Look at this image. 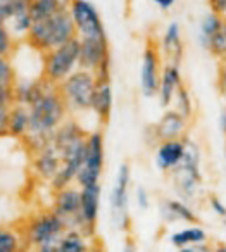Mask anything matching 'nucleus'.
<instances>
[{
	"instance_id": "obj_25",
	"label": "nucleus",
	"mask_w": 226,
	"mask_h": 252,
	"mask_svg": "<svg viewBox=\"0 0 226 252\" xmlns=\"http://www.w3.org/2000/svg\"><path fill=\"white\" fill-rule=\"evenodd\" d=\"M171 240L178 247H188V245L202 244L205 240V233L202 228H188V230H181L176 235H173Z\"/></svg>"
},
{
	"instance_id": "obj_20",
	"label": "nucleus",
	"mask_w": 226,
	"mask_h": 252,
	"mask_svg": "<svg viewBox=\"0 0 226 252\" xmlns=\"http://www.w3.org/2000/svg\"><path fill=\"white\" fill-rule=\"evenodd\" d=\"M90 244V238L81 233L80 230L67 228L61 237V240L57 242L56 252H88Z\"/></svg>"
},
{
	"instance_id": "obj_32",
	"label": "nucleus",
	"mask_w": 226,
	"mask_h": 252,
	"mask_svg": "<svg viewBox=\"0 0 226 252\" xmlns=\"http://www.w3.org/2000/svg\"><path fill=\"white\" fill-rule=\"evenodd\" d=\"M174 100H178V114L183 119H188L192 116V104H190V97H188V92L185 90V87L181 85L178 88L176 95H174Z\"/></svg>"
},
{
	"instance_id": "obj_29",
	"label": "nucleus",
	"mask_w": 226,
	"mask_h": 252,
	"mask_svg": "<svg viewBox=\"0 0 226 252\" xmlns=\"http://www.w3.org/2000/svg\"><path fill=\"white\" fill-rule=\"evenodd\" d=\"M223 21H225V19H221L219 16H216V14H209L207 18L202 21L200 32H202V38H204V43H207L209 40H211L212 36L218 33V30L221 28Z\"/></svg>"
},
{
	"instance_id": "obj_23",
	"label": "nucleus",
	"mask_w": 226,
	"mask_h": 252,
	"mask_svg": "<svg viewBox=\"0 0 226 252\" xmlns=\"http://www.w3.org/2000/svg\"><path fill=\"white\" fill-rule=\"evenodd\" d=\"M57 11H63V9H59L56 0H32V2H30L28 14L33 23H38V21L49 19L50 16H54Z\"/></svg>"
},
{
	"instance_id": "obj_24",
	"label": "nucleus",
	"mask_w": 226,
	"mask_h": 252,
	"mask_svg": "<svg viewBox=\"0 0 226 252\" xmlns=\"http://www.w3.org/2000/svg\"><path fill=\"white\" fill-rule=\"evenodd\" d=\"M12 88L0 90V137L7 135L9 116H11V109L14 105V92H12Z\"/></svg>"
},
{
	"instance_id": "obj_35",
	"label": "nucleus",
	"mask_w": 226,
	"mask_h": 252,
	"mask_svg": "<svg viewBox=\"0 0 226 252\" xmlns=\"http://www.w3.org/2000/svg\"><path fill=\"white\" fill-rule=\"evenodd\" d=\"M136 197H138V206L142 207V209L149 207V195H147L145 190H143V189H138V190H136Z\"/></svg>"
},
{
	"instance_id": "obj_27",
	"label": "nucleus",
	"mask_w": 226,
	"mask_h": 252,
	"mask_svg": "<svg viewBox=\"0 0 226 252\" xmlns=\"http://www.w3.org/2000/svg\"><path fill=\"white\" fill-rule=\"evenodd\" d=\"M166 216L169 220H185V221H190V223H197V218L192 214V211L188 209L187 206H183L181 202H174V200H169L166 202Z\"/></svg>"
},
{
	"instance_id": "obj_5",
	"label": "nucleus",
	"mask_w": 226,
	"mask_h": 252,
	"mask_svg": "<svg viewBox=\"0 0 226 252\" xmlns=\"http://www.w3.org/2000/svg\"><path fill=\"white\" fill-rule=\"evenodd\" d=\"M95 81H97V78H95V74L92 71L76 69L63 83L57 85V92L63 97L67 112L90 111Z\"/></svg>"
},
{
	"instance_id": "obj_21",
	"label": "nucleus",
	"mask_w": 226,
	"mask_h": 252,
	"mask_svg": "<svg viewBox=\"0 0 226 252\" xmlns=\"http://www.w3.org/2000/svg\"><path fill=\"white\" fill-rule=\"evenodd\" d=\"M28 131H30V112H28V107L14 104V105H12V109H11V116H9L7 135L23 140V138L28 135Z\"/></svg>"
},
{
	"instance_id": "obj_8",
	"label": "nucleus",
	"mask_w": 226,
	"mask_h": 252,
	"mask_svg": "<svg viewBox=\"0 0 226 252\" xmlns=\"http://www.w3.org/2000/svg\"><path fill=\"white\" fill-rule=\"evenodd\" d=\"M50 211L64 221L66 228L80 230L83 233V223L80 216V187L71 185L52 192Z\"/></svg>"
},
{
	"instance_id": "obj_26",
	"label": "nucleus",
	"mask_w": 226,
	"mask_h": 252,
	"mask_svg": "<svg viewBox=\"0 0 226 252\" xmlns=\"http://www.w3.org/2000/svg\"><path fill=\"white\" fill-rule=\"evenodd\" d=\"M205 47H207L216 57L226 59V19L223 21V25H221V28L218 30V33L205 43Z\"/></svg>"
},
{
	"instance_id": "obj_15",
	"label": "nucleus",
	"mask_w": 226,
	"mask_h": 252,
	"mask_svg": "<svg viewBox=\"0 0 226 252\" xmlns=\"http://www.w3.org/2000/svg\"><path fill=\"white\" fill-rule=\"evenodd\" d=\"M92 111L98 116L102 123H105L111 116L112 109V88L111 78H97L95 81V90L92 95Z\"/></svg>"
},
{
	"instance_id": "obj_34",
	"label": "nucleus",
	"mask_w": 226,
	"mask_h": 252,
	"mask_svg": "<svg viewBox=\"0 0 226 252\" xmlns=\"http://www.w3.org/2000/svg\"><path fill=\"white\" fill-rule=\"evenodd\" d=\"M209 5H211L212 14L226 19V0H209Z\"/></svg>"
},
{
	"instance_id": "obj_3",
	"label": "nucleus",
	"mask_w": 226,
	"mask_h": 252,
	"mask_svg": "<svg viewBox=\"0 0 226 252\" xmlns=\"http://www.w3.org/2000/svg\"><path fill=\"white\" fill-rule=\"evenodd\" d=\"M26 38L33 49L40 50L42 54L50 52L69 40L76 38V30H74L69 11H57L45 21L32 23Z\"/></svg>"
},
{
	"instance_id": "obj_42",
	"label": "nucleus",
	"mask_w": 226,
	"mask_h": 252,
	"mask_svg": "<svg viewBox=\"0 0 226 252\" xmlns=\"http://www.w3.org/2000/svg\"><path fill=\"white\" fill-rule=\"evenodd\" d=\"M223 131L226 133V109H225V112H223Z\"/></svg>"
},
{
	"instance_id": "obj_38",
	"label": "nucleus",
	"mask_w": 226,
	"mask_h": 252,
	"mask_svg": "<svg viewBox=\"0 0 226 252\" xmlns=\"http://www.w3.org/2000/svg\"><path fill=\"white\" fill-rule=\"evenodd\" d=\"M88 252H105V249H104V245H102L98 240H92V244H90V249H88Z\"/></svg>"
},
{
	"instance_id": "obj_10",
	"label": "nucleus",
	"mask_w": 226,
	"mask_h": 252,
	"mask_svg": "<svg viewBox=\"0 0 226 252\" xmlns=\"http://www.w3.org/2000/svg\"><path fill=\"white\" fill-rule=\"evenodd\" d=\"M109 67V47L107 38L80 40V57H78V69L97 73Z\"/></svg>"
},
{
	"instance_id": "obj_19",
	"label": "nucleus",
	"mask_w": 226,
	"mask_h": 252,
	"mask_svg": "<svg viewBox=\"0 0 226 252\" xmlns=\"http://www.w3.org/2000/svg\"><path fill=\"white\" fill-rule=\"evenodd\" d=\"M185 144L181 140H166L157 149V166L161 169H173L183 159Z\"/></svg>"
},
{
	"instance_id": "obj_45",
	"label": "nucleus",
	"mask_w": 226,
	"mask_h": 252,
	"mask_svg": "<svg viewBox=\"0 0 226 252\" xmlns=\"http://www.w3.org/2000/svg\"><path fill=\"white\" fill-rule=\"evenodd\" d=\"M0 26H4V21H2V19H0Z\"/></svg>"
},
{
	"instance_id": "obj_36",
	"label": "nucleus",
	"mask_w": 226,
	"mask_h": 252,
	"mask_svg": "<svg viewBox=\"0 0 226 252\" xmlns=\"http://www.w3.org/2000/svg\"><path fill=\"white\" fill-rule=\"evenodd\" d=\"M180 252H212L207 245H188V247H183Z\"/></svg>"
},
{
	"instance_id": "obj_1",
	"label": "nucleus",
	"mask_w": 226,
	"mask_h": 252,
	"mask_svg": "<svg viewBox=\"0 0 226 252\" xmlns=\"http://www.w3.org/2000/svg\"><path fill=\"white\" fill-rule=\"evenodd\" d=\"M30 112V131L23 142L30 154L43 149L52 138L54 131L66 121L67 107L57 87L50 85L45 94L28 109Z\"/></svg>"
},
{
	"instance_id": "obj_7",
	"label": "nucleus",
	"mask_w": 226,
	"mask_h": 252,
	"mask_svg": "<svg viewBox=\"0 0 226 252\" xmlns=\"http://www.w3.org/2000/svg\"><path fill=\"white\" fill-rule=\"evenodd\" d=\"M67 11H69L71 19H73L76 36L80 40L105 38L100 16L88 0H73Z\"/></svg>"
},
{
	"instance_id": "obj_43",
	"label": "nucleus",
	"mask_w": 226,
	"mask_h": 252,
	"mask_svg": "<svg viewBox=\"0 0 226 252\" xmlns=\"http://www.w3.org/2000/svg\"><path fill=\"white\" fill-rule=\"evenodd\" d=\"M216 252H226V247H221V249H218Z\"/></svg>"
},
{
	"instance_id": "obj_12",
	"label": "nucleus",
	"mask_w": 226,
	"mask_h": 252,
	"mask_svg": "<svg viewBox=\"0 0 226 252\" xmlns=\"http://www.w3.org/2000/svg\"><path fill=\"white\" fill-rule=\"evenodd\" d=\"M30 156H32V176L40 183L49 185L61 168V156L57 149L52 145V142H49L43 149Z\"/></svg>"
},
{
	"instance_id": "obj_6",
	"label": "nucleus",
	"mask_w": 226,
	"mask_h": 252,
	"mask_svg": "<svg viewBox=\"0 0 226 252\" xmlns=\"http://www.w3.org/2000/svg\"><path fill=\"white\" fill-rule=\"evenodd\" d=\"M104 137L100 131H92L87 137V144H85V156L83 162H81L80 169L76 175V187L83 189V187L97 185L100 183V176L104 171Z\"/></svg>"
},
{
	"instance_id": "obj_33",
	"label": "nucleus",
	"mask_w": 226,
	"mask_h": 252,
	"mask_svg": "<svg viewBox=\"0 0 226 252\" xmlns=\"http://www.w3.org/2000/svg\"><path fill=\"white\" fill-rule=\"evenodd\" d=\"M218 90L223 97H226V59L219 61L218 66Z\"/></svg>"
},
{
	"instance_id": "obj_28",
	"label": "nucleus",
	"mask_w": 226,
	"mask_h": 252,
	"mask_svg": "<svg viewBox=\"0 0 226 252\" xmlns=\"http://www.w3.org/2000/svg\"><path fill=\"white\" fill-rule=\"evenodd\" d=\"M18 80L14 66L11 64V59L7 57H0V90L5 88H12Z\"/></svg>"
},
{
	"instance_id": "obj_16",
	"label": "nucleus",
	"mask_w": 226,
	"mask_h": 252,
	"mask_svg": "<svg viewBox=\"0 0 226 252\" xmlns=\"http://www.w3.org/2000/svg\"><path fill=\"white\" fill-rule=\"evenodd\" d=\"M187 119H183L176 111H167L161 118V121L156 126V135L162 142L166 140H180V137L185 131Z\"/></svg>"
},
{
	"instance_id": "obj_11",
	"label": "nucleus",
	"mask_w": 226,
	"mask_h": 252,
	"mask_svg": "<svg viewBox=\"0 0 226 252\" xmlns=\"http://www.w3.org/2000/svg\"><path fill=\"white\" fill-rule=\"evenodd\" d=\"M100 183L80 189V216L83 223V235L88 238H94L95 235V224L100 211Z\"/></svg>"
},
{
	"instance_id": "obj_22",
	"label": "nucleus",
	"mask_w": 226,
	"mask_h": 252,
	"mask_svg": "<svg viewBox=\"0 0 226 252\" xmlns=\"http://www.w3.org/2000/svg\"><path fill=\"white\" fill-rule=\"evenodd\" d=\"M25 247V240L19 226H0V252H19Z\"/></svg>"
},
{
	"instance_id": "obj_30",
	"label": "nucleus",
	"mask_w": 226,
	"mask_h": 252,
	"mask_svg": "<svg viewBox=\"0 0 226 252\" xmlns=\"http://www.w3.org/2000/svg\"><path fill=\"white\" fill-rule=\"evenodd\" d=\"M16 50V43L12 35L9 33L7 26H0V57H7L11 59L12 52Z\"/></svg>"
},
{
	"instance_id": "obj_37",
	"label": "nucleus",
	"mask_w": 226,
	"mask_h": 252,
	"mask_svg": "<svg viewBox=\"0 0 226 252\" xmlns=\"http://www.w3.org/2000/svg\"><path fill=\"white\" fill-rule=\"evenodd\" d=\"M154 2H156V4L159 5L161 9H164V11H167V9L173 7L174 2H176V0H154Z\"/></svg>"
},
{
	"instance_id": "obj_18",
	"label": "nucleus",
	"mask_w": 226,
	"mask_h": 252,
	"mask_svg": "<svg viewBox=\"0 0 226 252\" xmlns=\"http://www.w3.org/2000/svg\"><path fill=\"white\" fill-rule=\"evenodd\" d=\"M162 54L169 61L171 66H180L181 54H183V43H181L180 25L171 23L162 36Z\"/></svg>"
},
{
	"instance_id": "obj_17",
	"label": "nucleus",
	"mask_w": 226,
	"mask_h": 252,
	"mask_svg": "<svg viewBox=\"0 0 226 252\" xmlns=\"http://www.w3.org/2000/svg\"><path fill=\"white\" fill-rule=\"evenodd\" d=\"M180 87H181L180 67L167 64V66L164 67L162 74H161L159 90H157L159 98H161V104H162L164 107H167V105L174 100V95H176V92Z\"/></svg>"
},
{
	"instance_id": "obj_14",
	"label": "nucleus",
	"mask_w": 226,
	"mask_h": 252,
	"mask_svg": "<svg viewBox=\"0 0 226 252\" xmlns=\"http://www.w3.org/2000/svg\"><path fill=\"white\" fill-rule=\"evenodd\" d=\"M50 87V83H47L42 76L38 80H16V85L12 88L14 92V104L25 105V107H32L43 94Z\"/></svg>"
},
{
	"instance_id": "obj_2",
	"label": "nucleus",
	"mask_w": 226,
	"mask_h": 252,
	"mask_svg": "<svg viewBox=\"0 0 226 252\" xmlns=\"http://www.w3.org/2000/svg\"><path fill=\"white\" fill-rule=\"evenodd\" d=\"M25 247L30 252L42 247H56L63 233L67 230L64 221L49 209L30 213L18 223Z\"/></svg>"
},
{
	"instance_id": "obj_44",
	"label": "nucleus",
	"mask_w": 226,
	"mask_h": 252,
	"mask_svg": "<svg viewBox=\"0 0 226 252\" xmlns=\"http://www.w3.org/2000/svg\"><path fill=\"white\" fill-rule=\"evenodd\" d=\"M19 252H30L28 249H23V251H19Z\"/></svg>"
},
{
	"instance_id": "obj_39",
	"label": "nucleus",
	"mask_w": 226,
	"mask_h": 252,
	"mask_svg": "<svg viewBox=\"0 0 226 252\" xmlns=\"http://www.w3.org/2000/svg\"><path fill=\"white\" fill-rule=\"evenodd\" d=\"M211 206L214 207V209H218V211H219V214H221V216H226V209L221 206V202H219V200L216 199V197H212V199H211Z\"/></svg>"
},
{
	"instance_id": "obj_41",
	"label": "nucleus",
	"mask_w": 226,
	"mask_h": 252,
	"mask_svg": "<svg viewBox=\"0 0 226 252\" xmlns=\"http://www.w3.org/2000/svg\"><path fill=\"white\" fill-rule=\"evenodd\" d=\"M125 252H136V247H135V244H133L131 240H126V244H125Z\"/></svg>"
},
{
	"instance_id": "obj_31",
	"label": "nucleus",
	"mask_w": 226,
	"mask_h": 252,
	"mask_svg": "<svg viewBox=\"0 0 226 252\" xmlns=\"http://www.w3.org/2000/svg\"><path fill=\"white\" fill-rule=\"evenodd\" d=\"M9 23L12 25V28H7L9 33H23V35H28L30 28H32V18H30L28 12H23V14H18L14 18L9 19Z\"/></svg>"
},
{
	"instance_id": "obj_40",
	"label": "nucleus",
	"mask_w": 226,
	"mask_h": 252,
	"mask_svg": "<svg viewBox=\"0 0 226 252\" xmlns=\"http://www.w3.org/2000/svg\"><path fill=\"white\" fill-rule=\"evenodd\" d=\"M56 2H57V5H59V9H63V11H67L73 0H56Z\"/></svg>"
},
{
	"instance_id": "obj_9",
	"label": "nucleus",
	"mask_w": 226,
	"mask_h": 252,
	"mask_svg": "<svg viewBox=\"0 0 226 252\" xmlns=\"http://www.w3.org/2000/svg\"><path fill=\"white\" fill-rule=\"evenodd\" d=\"M128 189H129V166L123 162L118 169L116 183L111 192V214L116 228L126 230L129 223L128 214Z\"/></svg>"
},
{
	"instance_id": "obj_13",
	"label": "nucleus",
	"mask_w": 226,
	"mask_h": 252,
	"mask_svg": "<svg viewBox=\"0 0 226 252\" xmlns=\"http://www.w3.org/2000/svg\"><path fill=\"white\" fill-rule=\"evenodd\" d=\"M159 50L152 42L143 50L142 71H140V81H142V92L147 97H154L159 90Z\"/></svg>"
},
{
	"instance_id": "obj_4",
	"label": "nucleus",
	"mask_w": 226,
	"mask_h": 252,
	"mask_svg": "<svg viewBox=\"0 0 226 252\" xmlns=\"http://www.w3.org/2000/svg\"><path fill=\"white\" fill-rule=\"evenodd\" d=\"M78 57H80V38L76 36L64 45L43 54L42 78L47 83L57 87L78 69Z\"/></svg>"
}]
</instances>
